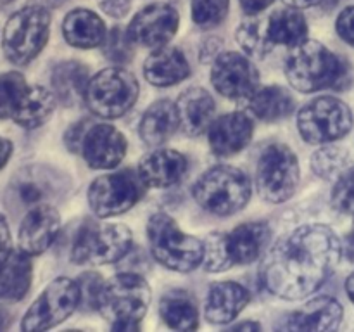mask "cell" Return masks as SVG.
Here are the masks:
<instances>
[{
  "label": "cell",
  "instance_id": "6da1fadb",
  "mask_svg": "<svg viewBox=\"0 0 354 332\" xmlns=\"http://www.w3.org/2000/svg\"><path fill=\"white\" fill-rule=\"evenodd\" d=\"M341 255V241L330 227L303 225L266 256L263 282L270 293L282 299H303L320 289Z\"/></svg>",
  "mask_w": 354,
  "mask_h": 332
},
{
  "label": "cell",
  "instance_id": "7a4b0ae2",
  "mask_svg": "<svg viewBox=\"0 0 354 332\" xmlns=\"http://www.w3.org/2000/svg\"><path fill=\"white\" fill-rule=\"evenodd\" d=\"M286 76L290 86L304 93L344 89L349 82V66L320 42L304 40L290 50L286 62Z\"/></svg>",
  "mask_w": 354,
  "mask_h": 332
},
{
  "label": "cell",
  "instance_id": "3957f363",
  "mask_svg": "<svg viewBox=\"0 0 354 332\" xmlns=\"http://www.w3.org/2000/svg\"><path fill=\"white\" fill-rule=\"evenodd\" d=\"M270 241V227L261 221L244 223L230 232H213L204 244L207 272H225L237 265H249L259 258Z\"/></svg>",
  "mask_w": 354,
  "mask_h": 332
},
{
  "label": "cell",
  "instance_id": "277c9868",
  "mask_svg": "<svg viewBox=\"0 0 354 332\" xmlns=\"http://www.w3.org/2000/svg\"><path fill=\"white\" fill-rule=\"evenodd\" d=\"M192 194L206 211L218 216H228L249 203L251 182L242 169L218 165L197 178Z\"/></svg>",
  "mask_w": 354,
  "mask_h": 332
},
{
  "label": "cell",
  "instance_id": "5b68a950",
  "mask_svg": "<svg viewBox=\"0 0 354 332\" xmlns=\"http://www.w3.org/2000/svg\"><path fill=\"white\" fill-rule=\"evenodd\" d=\"M152 256L175 272H192L204 261V244L178 228L169 214H152L147 223Z\"/></svg>",
  "mask_w": 354,
  "mask_h": 332
},
{
  "label": "cell",
  "instance_id": "8992f818",
  "mask_svg": "<svg viewBox=\"0 0 354 332\" xmlns=\"http://www.w3.org/2000/svg\"><path fill=\"white\" fill-rule=\"evenodd\" d=\"M149 304L151 287L144 277L123 272L104 284L97 301V310L113 325L138 324Z\"/></svg>",
  "mask_w": 354,
  "mask_h": 332
},
{
  "label": "cell",
  "instance_id": "52a82bcc",
  "mask_svg": "<svg viewBox=\"0 0 354 332\" xmlns=\"http://www.w3.org/2000/svg\"><path fill=\"white\" fill-rule=\"evenodd\" d=\"M131 230L121 223L86 221L80 228L71 251L76 265H109L130 251Z\"/></svg>",
  "mask_w": 354,
  "mask_h": 332
},
{
  "label": "cell",
  "instance_id": "ba28073f",
  "mask_svg": "<svg viewBox=\"0 0 354 332\" xmlns=\"http://www.w3.org/2000/svg\"><path fill=\"white\" fill-rule=\"evenodd\" d=\"M50 14L40 6H30L9 17L3 28L2 48L7 59L17 66L33 61L48 40Z\"/></svg>",
  "mask_w": 354,
  "mask_h": 332
},
{
  "label": "cell",
  "instance_id": "9c48e42d",
  "mask_svg": "<svg viewBox=\"0 0 354 332\" xmlns=\"http://www.w3.org/2000/svg\"><path fill=\"white\" fill-rule=\"evenodd\" d=\"M138 82L123 68H107L90 78L85 104L93 114L116 120L133 107L138 99Z\"/></svg>",
  "mask_w": 354,
  "mask_h": 332
},
{
  "label": "cell",
  "instance_id": "30bf717a",
  "mask_svg": "<svg viewBox=\"0 0 354 332\" xmlns=\"http://www.w3.org/2000/svg\"><path fill=\"white\" fill-rule=\"evenodd\" d=\"M297 128L308 144H330L349 133L353 113L335 97H317L297 114Z\"/></svg>",
  "mask_w": 354,
  "mask_h": 332
},
{
  "label": "cell",
  "instance_id": "8fae6325",
  "mask_svg": "<svg viewBox=\"0 0 354 332\" xmlns=\"http://www.w3.org/2000/svg\"><path fill=\"white\" fill-rule=\"evenodd\" d=\"M256 183L263 199L283 203L296 192L299 183V163L296 154L283 144H272L261 152Z\"/></svg>",
  "mask_w": 354,
  "mask_h": 332
},
{
  "label": "cell",
  "instance_id": "7c38bea8",
  "mask_svg": "<svg viewBox=\"0 0 354 332\" xmlns=\"http://www.w3.org/2000/svg\"><path fill=\"white\" fill-rule=\"evenodd\" d=\"M82 294L76 280L59 277L52 280L26 311L21 329L24 332H38L52 329L64 322L80 306Z\"/></svg>",
  "mask_w": 354,
  "mask_h": 332
},
{
  "label": "cell",
  "instance_id": "4fadbf2b",
  "mask_svg": "<svg viewBox=\"0 0 354 332\" xmlns=\"http://www.w3.org/2000/svg\"><path fill=\"white\" fill-rule=\"evenodd\" d=\"M145 187L147 185L140 178L138 172L133 169L102 175L95 178L88 189L90 208L100 218L116 216L140 201Z\"/></svg>",
  "mask_w": 354,
  "mask_h": 332
},
{
  "label": "cell",
  "instance_id": "5bb4252c",
  "mask_svg": "<svg viewBox=\"0 0 354 332\" xmlns=\"http://www.w3.org/2000/svg\"><path fill=\"white\" fill-rule=\"evenodd\" d=\"M211 82L227 99L249 100L259 89V73L245 55L239 52H220L214 57Z\"/></svg>",
  "mask_w": 354,
  "mask_h": 332
},
{
  "label": "cell",
  "instance_id": "9a60e30c",
  "mask_svg": "<svg viewBox=\"0 0 354 332\" xmlns=\"http://www.w3.org/2000/svg\"><path fill=\"white\" fill-rule=\"evenodd\" d=\"M178 23L180 17L175 7L168 3H152L131 19L128 35L135 44L144 47H165L175 37Z\"/></svg>",
  "mask_w": 354,
  "mask_h": 332
},
{
  "label": "cell",
  "instance_id": "2e32d148",
  "mask_svg": "<svg viewBox=\"0 0 354 332\" xmlns=\"http://www.w3.org/2000/svg\"><path fill=\"white\" fill-rule=\"evenodd\" d=\"M82 154L90 168H116L127 154V138L113 124H92L83 140Z\"/></svg>",
  "mask_w": 354,
  "mask_h": 332
},
{
  "label": "cell",
  "instance_id": "e0dca14e",
  "mask_svg": "<svg viewBox=\"0 0 354 332\" xmlns=\"http://www.w3.org/2000/svg\"><path fill=\"white\" fill-rule=\"evenodd\" d=\"M61 228L57 210L48 204H37L28 211L19 227V249L30 256L41 255L50 248Z\"/></svg>",
  "mask_w": 354,
  "mask_h": 332
},
{
  "label": "cell",
  "instance_id": "ac0fdd59",
  "mask_svg": "<svg viewBox=\"0 0 354 332\" xmlns=\"http://www.w3.org/2000/svg\"><path fill=\"white\" fill-rule=\"evenodd\" d=\"M252 130L254 124L248 113H230L223 114L209 124L207 138L214 154L232 156L248 147Z\"/></svg>",
  "mask_w": 354,
  "mask_h": 332
},
{
  "label": "cell",
  "instance_id": "d6986e66",
  "mask_svg": "<svg viewBox=\"0 0 354 332\" xmlns=\"http://www.w3.org/2000/svg\"><path fill=\"white\" fill-rule=\"evenodd\" d=\"M341 303L334 297L320 296L308 301L303 308L290 313L287 317L286 331H308V332H325L335 331L342 320Z\"/></svg>",
  "mask_w": 354,
  "mask_h": 332
},
{
  "label": "cell",
  "instance_id": "ffe728a7",
  "mask_svg": "<svg viewBox=\"0 0 354 332\" xmlns=\"http://www.w3.org/2000/svg\"><path fill=\"white\" fill-rule=\"evenodd\" d=\"M137 172L147 187L166 189L183 178L187 172V158L175 149H158L142 158Z\"/></svg>",
  "mask_w": 354,
  "mask_h": 332
},
{
  "label": "cell",
  "instance_id": "44dd1931",
  "mask_svg": "<svg viewBox=\"0 0 354 332\" xmlns=\"http://www.w3.org/2000/svg\"><path fill=\"white\" fill-rule=\"evenodd\" d=\"M180 128L190 137H199L209 128L214 116V100L204 89L194 86L182 92L176 100Z\"/></svg>",
  "mask_w": 354,
  "mask_h": 332
},
{
  "label": "cell",
  "instance_id": "7402d4cb",
  "mask_svg": "<svg viewBox=\"0 0 354 332\" xmlns=\"http://www.w3.org/2000/svg\"><path fill=\"white\" fill-rule=\"evenodd\" d=\"M249 293L237 282H214L209 287L204 313L211 324H228L248 306Z\"/></svg>",
  "mask_w": 354,
  "mask_h": 332
},
{
  "label": "cell",
  "instance_id": "603a6c76",
  "mask_svg": "<svg viewBox=\"0 0 354 332\" xmlns=\"http://www.w3.org/2000/svg\"><path fill=\"white\" fill-rule=\"evenodd\" d=\"M144 75L151 85L171 86L190 75V66L182 50L165 45L145 59Z\"/></svg>",
  "mask_w": 354,
  "mask_h": 332
},
{
  "label": "cell",
  "instance_id": "cb8c5ba5",
  "mask_svg": "<svg viewBox=\"0 0 354 332\" xmlns=\"http://www.w3.org/2000/svg\"><path fill=\"white\" fill-rule=\"evenodd\" d=\"M66 42L78 48H93L104 44L107 30L104 21L88 9H75L62 23Z\"/></svg>",
  "mask_w": 354,
  "mask_h": 332
},
{
  "label": "cell",
  "instance_id": "d4e9b609",
  "mask_svg": "<svg viewBox=\"0 0 354 332\" xmlns=\"http://www.w3.org/2000/svg\"><path fill=\"white\" fill-rule=\"evenodd\" d=\"M88 68L82 62H61L52 71V89L61 104L69 107L85 102L86 86H88Z\"/></svg>",
  "mask_w": 354,
  "mask_h": 332
},
{
  "label": "cell",
  "instance_id": "484cf974",
  "mask_svg": "<svg viewBox=\"0 0 354 332\" xmlns=\"http://www.w3.org/2000/svg\"><path fill=\"white\" fill-rule=\"evenodd\" d=\"M30 255L24 251H10L0 261V299L19 301L26 296L31 286Z\"/></svg>",
  "mask_w": 354,
  "mask_h": 332
},
{
  "label": "cell",
  "instance_id": "4316f807",
  "mask_svg": "<svg viewBox=\"0 0 354 332\" xmlns=\"http://www.w3.org/2000/svg\"><path fill=\"white\" fill-rule=\"evenodd\" d=\"M178 127L176 104L171 100H158L142 116L140 137L147 145H161L178 130Z\"/></svg>",
  "mask_w": 354,
  "mask_h": 332
},
{
  "label": "cell",
  "instance_id": "83f0119b",
  "mask_svg": "<svg viewBox=\"0 0 354 332\" xmlns=\"http://www.w3.org/2000/svg\"><path fill=\"white\" fill-rule=\"evenodd\" d=\"M55 99V93L44 86H28L14 111L12 120L28 130L41 127L54 113Z\"/></svg>",
  "mask_w": 354,
  "mask_h": 332
},
{
  "label": "cell",
  "instance_id": "f1b7e54d",
  "mask_svg": "<svg viewBox=\"0 0 354 332\" xmlns=\"http://www.w3.org/2000/svg\"><path fill=\"white\" fill-rule=\"evenodd\" d=\"M159 313L162 320L175 331L189 332L197 329L199 324V311L196 301L185 290H169L161 297Z\"/></svg>",
  "mask_w": 354,
  "mask_h": 332
},
{
  "label": "cell",
  "instance_id": "f546056e",
  "mask_svg": "<svg viewBox=\"0 0 354 332\" xmlns=\"http://www.w3.org/2000/svg\"><path fill=\"white\" fill-rule=\"evenodd\" d=\"M294 99L283 86L272 85L258 89L249 99V109L263 121H277L294 111Z\"/></svg>",
  "mask_w": 354,
  "mask_h": 332
},
{
  "label": "cell",
  "instance_id": "4dcf8cb0",
  "mask_svg": "<svg viewBox=\"0 0 354 332\" xmlns=\"http://www.w3.org/2000/svg\"><path fill=\"white\" fill-rule=\"evenodd\" d=\"M268 26L270 40L273 44L287 45V47H296L306 40L308 24L306 19L296 9H280L273 12L266 19Z\"/></svg>",
  "mask_w": 354,
  "mask_h": 332
},
{
  "label": "cell",
  "instance_id": "1f68e13d",
  "mask_svg": "<svg viewBox=\"0 0 354 332\" xmlns=\"http://www.w3.org/2000/svg\"><path fill=\"white\" fill-rule=\"evenodd\" d=\"M237 40L245 54L265 57L272 50L273 42L270 40L266 19H248L239 26Z\"/></svg>",
  "mask_w": 354,
  "mask_h": 332
},
{
  "label": "cell",
  "instance_id": "d6a6232c",
  "mask_svg": "<svg viewBox=\"0 0 354 332\" xmlns=\"http://www.w3.org/2000/svg\"><path fill=\"white\" fill-rule=\"evenodd\" d=\"M311 168L322 178H339L349 168V156L337 145H324L311 156Z\"/></svg>",
  "mask_w": 354,
  "mask_h": 332
},
{
  "label": "cell",
  "instance_id": "836d02e7",
  "mask_svg": "<svg viewBox=\"0 0 354 332\" xmlns=\"http://www.w3.org/2000/svg\"><path fill=\"white\" fill-rule=\"evenodd\" d=\"M26 90V80L21 73L10 71L0 76V118H12Z\"/></svg>",
  "mask_w": 354,
  "mask_h": 332
},
{
  "label": "cell",
  "instance_id": "e575fe53",
  "mask_svg": "<svg viewBox=\"0 0 354 332\" xmlns=\"http://www.w3.org/2000/svg\"><path fill=\"white\" fill-rule=\"evenodd\" d=\"M133 44L135 42L128 35V30H123L121 26H114L107 33L106 40L102 44L104 55L109 61L123 64V62L130 61L131 55H133Z\"/></svg>",
  "mask_w": 354,
  "mask_h": 332
},
{
  "label": "cell",
  "instance_id": "d590c367",
  "mask_svg": "<svg viewBox=\"0 0 354 332\" xmlns=\"http://www.w3.org/2000/svg\"><path fill=\"white\" fill-rule=\"evenodd\" d=\"M192 19L199 26H216L227 17L228 0H192Z\"/></svg>",
  "mask_w": 354,
  "mask_h": 332
},
{
  "label": "cell",
  "instance_id": "8d00e7d4",
  "mask_svg": "<svg viewBox=\"0 0 354 332\" xmlns=\"http://www.w3.org/2000/svg\"><path fill=\"white\" fill-rule=\"evenodd\" d=\"M332 204L337 211L354 214V166H349L335 183L332 190Z\"/></svg>",
  "mask_w": 354,
  "mask_h": 332
},
{
  "label": "cell",
  "instance_id": "74e56055",
  "mask_svg": "<svg viewBox=\"0 0 354 332\" xmlns=\"http://www.w3.org/2000/svg\"><path fill=\"white\" fill-rule=\"evenodd\" d=\"M78 286H80V294H82V301H80V304H83L86 310H95L97 301H99L100 289H102L104 286L99 273H93V272L83 273V275H80Z\"/></svg>",
  "mask_w": 354,
  "mask_h": 332
},
{
  "label": "cell",
  "instance_id": "f35d334b",
  "mask_svg": "<svg viewBox=\"0 0 354 332\" xmlns=\"http://www.w3.org/2000/svg\"><path fill=\"white\" fill-rule=\"evenodd\" d=\"M16 194L24 204H33V206H37L44 199V189L31 178H24L21 182H17Z\"/></svg>",
  "mask_w": 354,
  "mask_h": 332
},
{
  "label": "cell",
  "instance_id": "ab89813d",
  "mask_svg": "<svg viewBox=\"0 0 354 332\" xmlns=\"http://www.w3.org/2000/svg\"><path fill=\"white\" fill-rule=\"evenodd\" d=\"M90 127H92V123H90L88 120H83V121H78V123L73 124V127L66 131L64 142H66V145H68L69 151L82 152L83 140H85V135H86V131H88Z\"/></svg>",
  "mask_w": 354,
  "mask_h": 332
},
{
  "label": "cell",
  "instance_id": "60d3db41",
  "mask_svg": "<svg viewBox=\"0 0 354 332\" xmlns=\"http://www.w3.org/2000/svg\"><path fill=\"white\" fill-rule=\"evenodd\" d=\"M335 28H337V33L342 40L348 42L349 45H354V6L346 7L339 14Z\"/></svg>",
  "mask_w": 354,
  "mask_h": 332
},
{
  "label": "cell",
  "instance_id": "b9f144b4",
  "mask_svg": "<svg viewBox=\"0 0 354 332\" xmlns=\"http://www.w3.org/2000/svg\"><path fill=\"white\" fill-rule=\"evenodd\" d=\"M99 6L107 16L120 19V17H124L128 14L131 0H99Z\"/></svg>",
  "mask_w": 354,
  "mask_h": 332
},
{
  "label": "cell",
  "instance_id": "7bdbcfd3",
  "mask_svg": "<svg viewBox=\"0 0 354 332\" xmlns=\"http://www.w3.org/2000/svg\"><path fill=\"white\" fill-rule=\"evenodd\" d=\"M10 249V234H9V225L3 214H0V261H2L6 256H9Z\"/></svg>",
  "mask_w": 354,
  "mask_h": 332
},
{
  "label": "cell",
  "instance_id": "ee69618b",
  "mask_svg": "<svg viewBox=\"0 0 354 332\" xmlns=\"http://www.w3.org/2000/svg\"><path fill=\"white\" fill-rule=\"evenodd\" d=\"M275 0H241V6L245 12L249 14H258L265 10L266 7L272 6Z\"/></svg>",
  "mask_w": 354,
  "mask_h": 332
},
{
  "label": "cell",
  "instance_id": "f6af8a7d",
  "mask_svg": "<svg viewBox=\"0 0 354 332\" xmlns=\"http://www.w3.org/2000/svg\"><path fill=\"white\" fill-rule=\"evenodd\" d=\"M10 154H12V144H10L7 138L0 137V169L6 166V163L9 161Z\"/></svg>",
  "mask_w": 354,
  "mask_h": 332
},
{
  "label": "cell",
  "instance_id": "bcb514c9",
  "mask_svg": "<svg viewBox=\"0 0 354 332\" xmlns=\"http://www.w3.org/2000/svg\"><path fill=\"white\" fill-rule=\"evenodd\" d=\"M289 7H294V9H306V7L318 6L324 0H283Z\"/></svg>",
  "mask_w": 354,
  "mask_h": 332
},
{
  "label": "cell",
  "instance_id": "7dc6e473",
  "mask_svg": "<svg viewBox=\"0 0 354 332\" xmlns=\"http://www.w3.org/2000/svg\"><path fill=\"white\" fill-rule=\"evenodd\" d=\"M234 329H235V331H259V329H261V325L254 324V322H248V324L235 325Z\"/></svg>",
  "mask_w": 354,
  "mask_h": 332
},
{
  "label": "cell",
  "instance_id": "c3c4849f",
  "mask_svg": "<svg viewBox=\"0 0 354 332\" xmlns=\"http://www.w3.org/2000/svg\"><path fill=\"white\" fill-rule=\"evenodd\" d=\"M346 290H348L349 299L354 303V272L348 277V280H346Z\"/></svg>",
  "mask_w": 354,
  "mask_h": 332
},
{
  "label": "cell",
  "instance_id": "681fc988",
  "mask_svg": "<svg viewBox=\"0 0 354 332\" xmlns=\"http://www.w3.org/2000/svg\"><path fill=\"white\" fill-rule=\"evenodd\" d=\"M10 2H14V0H0V7H6V6H9Z\"/></svg>",
  "mask_w": 354,
  "mask_h": 332
},
{
  "label": "cell",
  "instance_id": "f907efd6",
  "mask_svg": "<svg viewBox=\"0 0 354 332\" xmlns=\"http://www.w3.org/2000/svg\"><path fill=\"white\" fill-rule=\"evenodd\" d=\"M351 241H353V244H354V223H353V232H351Z\"/></svg>",
  "mask_w": 354,
  "mask_h": 332
}]
</instances>
